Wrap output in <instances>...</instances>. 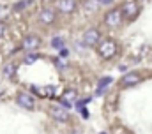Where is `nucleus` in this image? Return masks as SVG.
<instances>
[{"label":"nucleus","instance_id":"20","mask_svg":"<svg viewBox=\"0 0 152 134\" xmlns=\"http://www.w3.org/2000/svg\"><path fill=\"white\" fill-rule=\"evenodd\" d=\"M4 34H5V25H4V21H0V39L4 37Z\"/></svg>","mask_w":152,"mask_h":134},{"label":"nucleus","instance_id":"16","mask_svg":"<svg viewBox=\"0 0 152 134\" xmlns=\"http://www.w3.org/2000/svg\"><path fill=\"white\" fill-rule=\"evenodd\" d=\"M9 16V9L7 7H0V21H4Z\"/></svg>","mask_w":152,"mask_h":134},{"label":"nucleus","instance_id":"12","mask_svg":"<svg viewBox=\"0 0 152 134\" xmlns=\"http://www.w3.org/2000/svg\"><path fill=\"white\" fill-rule=\"evenodd\" d=\"M32 5H36V2H34V0H21V2H16V4L12 5V9L20 12V11H27V9H28V7H32Z\"/></svg>","mask_w":152,"mask_h":134},{"label":"nucleus","instance_id":"21","mask_svg":"<svg viewBox=\"0 0 152 134\" xmlns=\"http://www.w3.org/2000/svg\"><path fill=\"white\" fill-rule=\"evenodd\" d=\"M69 134H81V133H80V131H71Z\"/></svg>","mask_w":152,"mask_h":134},{"label":"nucleus","instance_id":"3","mask_svg":"<svg viewBox=\"0 0 152 134\" xmlns=\"http://www.w3.org/2000/svg\"><path fill=\"white\" fill-rule=\"evenodd\" d=\"M122 14H124V20H127V21H133L138 14H140V4L138 2H134V0H129V2H126L122 7Z\"/></svg>","mask_w":152,"mask_h":134},{"label":"nucleus","instance_id":"1","mask_svg":"<svg viewBox=\"0 0 152 134\" xmlns=\"http://www.w3.org/2000/svg\"><path fill=\"white\" fill-rule=\"evenodd\" d=\"M117 51H118V46H117V42H115L113 39H103V41L97 44V53H99V57L104 58V60L113 58L115 55H117Z\"/></svg>","mask_w":152,"mask_h":134},{"label":"nucleus","instance_id":"19","mask_svg":"<svg viewBox=\"0 0 152 134\" xmlns=\"http://www.w3.org/2000/svg\"><path fill=\"white\" fill-rule=\"evenodd\" d=\"M62 44H64V41H62L60 37H55V41H53V46H55V48H60Z\"/></svg>","mask_w":152,"mask_h":134},{"label":"nucleus","instance_id":"2","mask_svg":"<svg viewBox=\"0 0 152 134\" xmlns=\"http://www.w3.org/2000/svg\"><path fill=\"white\" fill-rule=\"evenodd\" d=\"M122 20H124V14H122V9H112L104 14V23L110 27V28H117L122 25Z\"/></svg>","mask_w":152,"mask_h":134},{"label":"nucleus","instance_id":"22","mask_svg":"<svg viewBox=\"0 0 152 134\" xmlns=\"http://www.w3.org/2000/svg\"><path fill=\"white\" fill-rule=\"evenodd\" d=\"M101 134H104V133H101Z\"/></svg>","mask_w":152,"mask_h":134},{"label":"nucleus","instance_id":"13","mask_svg":"<svg viewBox=\"0 0 152 134\" xmlns=\"http://www.w3.org/2000/svg\"><path fill=\"white\" fill-rule=\"evenodd\" d=\"M2 74H4L5 78H12V76L16 74V66H14V64H5L4 69H2Z\"/></svg>","mask_w":152,"mask_h":134},{"label":"nucleus","instance_id":"11","mask_svg":"<svg viewBox=\"0 0 152 134\" xmlns=\"http://www.w3.org/2000/svg\"><path fill=\"white\" fill-rule=\"evenodd\" d=\"M32 94L39 95V97H53L55 88L53 87H32Z\"/></svg>","mask_w":152,"mask_h":134},{"label":"nucleus","instance_id":"15","mask_svg":"<svg viewBox=\"0 0 152 134\" xmlns=\"http://www.w3.org/2000/svg\"><path fill=\"white\" fill-rule=\"evenodd\" d=\"M76 99V92L75 90H66V94H64V100H75Z\"/></svg>","mask_w":152,"mask_h":134},{"label":"nucleus","instance_id":"8","mask_svg":"<svg viewBox=\"0 0 152 134\" xmlns=\"http://www.w3.org/2000/svg\"><path fill=\"white\" fill-rule=\"evenodd\" d=\"M55 20H57V14H55L53 9H50V7L41 9V12H39V21H41L42 25H51V23H55Z\"/></svg>","mask_w":152,"mask_h":134},{"label":"nucleus","instance_id":"9","mask_svg":"<svg viewBox=\"0 0 152 134\" xmlns=\"http://www.w3.org/2000/svg\"><path fill=\"white\" fill-rule=\"evenodd\" d=\"M55 5L62 14H71L76 9V0H57Z\"/></svg>","mask_w":152,"mask_h":134},{"label":"nucleus","instance_id":"17","mask_svg":"<svg viewBox=\"0 0 152 134\" xmlns=\"http://www.w3.org/2000/svg\"><path fill=\"white\" fill-rule=\"evenodd\" d=\"M37 58H39V55H37V53H30V55H28V57L25 58V62H27V64H32V62H36Z\"/></svg>","mask_w":152,"mask_h":134},{"label":"nucleus","instance_id":"14","mask_svg":"<svg viewBox=\"0 0 152 134\" xmlns=\"http://www.w3.org/2000/svg\"><path fill=\"white\" fill-rule=\"evenodd\" d=\"M97 4H99V0H85L83 7H85V11L92 12V11H96V9H97Z\"/></svg>","mask_w":152,"mask_h":134},{"label":"nucleus","instance_id":"6","mask_svg":"<svg viewBox=\"0 0 152 134\" xmlns=\"http://www.w3.org/2000/svg\"><path fill=\"white\" fill-rule=\"evenodd\" d=\"M83 44L85 46H97L103 39H101V34H99V30L97 28H88V30H85V34H83Z\"/></svg>","mask_w":152,"mask_h":134},{"label":"nucleus","instance_id":"10","mask_svg":"<svg viewBox=\"0 0 152 134\" xmlns=\"http://www.w3.org/2000/svg\"><path fill=\"white\" fill-rule=\"evenodd\" d=\"M142 81V76L138 72H127L122 79H120V85L122 87H133V85H138Z\"/></svg>","mask_w":152,"mask_h":134},{"label":"nucleus","instance_id":"18","mask_svg":"<svg viewBox=\"0 0 152 134\" xmlns=\"http://www.w3.org/2000/svg\"><path fill=\"white\" fill-rule=\"evenodd\" d=\"M110 83H112V78H103V79H101V83H99V87L103 88V87H108Z\"/></svg>","mask_w":152,"mask_h":134},{"label":"nucleus","instance_id":"7","mask_svg":"<svg viewBox=\"0 0 152 134\" xmlns=\"http://www.w3.org/2000/svg\"><path fill=\"white\" fill-rule=\"evenodd\" d=\"M21 48L25 51H36V50H39L41 48V37L39 35H34V34L25 35L23 41H21Z\"/></svg>","mask_w":152,"mask_h":134},{"label":"nucleus","instance_id":"4","mask_svg":"<svg viewBox=\"0 0 152 134\" xmlns=\"http://www.w3.org/2000/svg\"><path fill=\"white\" fill-rule=\"evenodd\" d=\"M48 113H50L51 118H55L57 122H66V120H69V113H67V109H66L62 104H51V106L48 108Z\"/></svg>","mask_w":152,"mask_h":134},{"label":"nucleus","instance_id":"5","mask_svg":"<svg viewBox=\"0 0 152 134\" xmlns=\"http://www.w3.org/2000/svg\"><path fill=\"white\" fill-rule=\"evenodd\" d=\"M16 102H18V106H21L23 109H34V108H36L34 94H28V92H20V94L16 95Z\"/></svg>","mask_w":152,"mask_h":134}]
</instances>
